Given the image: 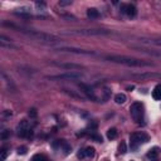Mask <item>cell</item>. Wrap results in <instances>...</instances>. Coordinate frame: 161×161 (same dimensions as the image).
I'll return each mask as SVG.
<instances>
[{
  "label": "cell",
  "mask_w": 161,
  "mask_h": 161,
  "mask_svg": "<svg viewBox=\"0 0 161 161\" xmlns=\"http://www.w3.org/2000/svg\"><path fill=\"white\" fill-rule=\"evenodd\" d=\"M85 155H86V157H93L94 156V149L91 147V146L86 147L85 149Z\"/></svg>",
  "instance_id": "17"
},
{
  "label": "cell",
  "mask_w": 161,
  "mask_h": 161,
  "mask_svg": "<svg viewBox=\"0 0 161 161\" xmlns=\"http://www.w3.org/2000/svg\"><path fill=\"white\" fill-rule=\"evenodd\" d=\"M137 51L142 52V53H146V54H150V55H153V57H159L161 58V52H155V51H149V49H141V48H136Z\"/></svg>",
  "instance_id": "15"
},
{
  "label": "cell",
  "mask_w": 161,
  "mask_h": 161,
  "mask_svg": "<svg viewBox=\"0 0 161 161\" xmlns=\"http://www.w3.org/2000/svg\"><path fill=\"white\" fill-rule=\"evenodd\" d=\"M64 34H76V36H110V30L104 29H72L64 32Z\"/></svg>",
  "instance_id": "3"
},
{
  "label": "cell",
  "mask_w": 161,
  "mask_h": 161,
  "mask_svg": "<svg viewBox=\"0 0 161 161\" xmlns=\"http://www.w3.org/2000/svg\"><path fill=\"white\" fill-rule=\"evenodd\" d=\"M91 137H92L93 140H96L97 142H102V137H101V136H98V135H92Z\"/></svg>",
  "instance_id": "26"
},
{
  "label": "cell",
  "mask_w": 161,
  "mask_h": 161,
  "mask_svg": "<svg viewBox=\"0 0 161 161\" xmlns=\"http://www.w3.org/2000/svg\"><path fill=\"white\" fill-rule=\"evenodd\" d=\"M33 161H48V160H47V157L44 155H40V153H38V155L33 156Z\"/></svg>",
  "instance_id": "20"
},
{
  "label": "cell",
  "mask_w": 161,
  "mask_h": 161,
  "mask_svg": "<svg viewBox=\"0 0 161 161\" xmlns=\"http://www.w3.org/2000/svg\"><path fill=\"white\" fill-rule=\"evenodd\" d=\"M18 153H19V155H20V153H22V155L26 153V147H25V146H22V147H19V149H18Z\"/></svg>",
  "instance_id": "25"
},
{
  "label": "cell",
  "mask_w": 161,
  "mask_h": 161,
  "mask_svg": "<svg viewBox=\"0 0 161 161\" xmlns=\"http://www.w3.org/2000/svg\"><path fill=\"white\" fill-rule=\"evenodd\" d=\"M55 51L69 52V53H76V54H86V55L94 54L93 51H85V49H79V48H73V47H60V48H55Z\"/></svg>",
  "instance_id": "7"
},
{
  "label": "cell",
  "mask_w": 161,
  "mask_h": 161,
  "mask_svg": "<svg viewBox=\"0 0 161 161\" xmlns=\"http://www.w3.org/2000/svg\"><path fill=\"white\" fill-rule=\"evenodd\" d=\"M107 137H108L110 140L116 138V137H117V130H116V128H110V130L107 131Z\"/></svg>",
  "instance_id": "18"
},
{
  "label": "cell",
  "mask_w": 161,
  "mask_h": 161,
  "mask_svg": "<svg viewBox=\"0 0 161 161\" xmlns=\"http://www.w3.org/2000/svg\"><path fill=\"white\" fill-rule=\"evenodd\" d=\"M6 26H11L14 29H18V32L25 34V36L30 37L33 39H36L38 42H45V43H57V42H60V38L54 36V34H49V33H44V32H39V30H33V29H25V28H20L14 24H9V23H3Z\"/></svg>",
  "instance_id": "1"
},
{
  "label": "cell",
  "mask_w": 161,
  "mask_h": 161,
  "mask_svg": "<svg viewBox=\"0 0 161 161\" xmlns=\"http://www.w3.org/2000/svg\"><path fill=\"white\" fill-rule=\"evenodd\" d=\"M18 127H20V128H29V125H28V121L23 120L22 122L19 123V126H18Z\"/></svg>",
  "instance_id": "23"
},
{
  "label": "cell",
  "mask_w": 161,
  "mask_h": 161,
  "mask_svg": "<svg viewBox=\"0 0 161 161\" xmlns=\"http://www.w3.org/2000/svg\"><path fill=\"white\" fill-rule=\"evenodd\" d=\"M157 155H159V149H157V147H153L152 150H150V151H149L147 157H149V159H156V157H157Z\"/></svg>",
  "instance_id": "16"
},
{
  "label": "cell",
  "mask_w": 161,
  "mask_h": 161,
  "mask_svg": "<svg viewBox=\"0 0 161 161\" xmlns=\"http://www.w3.org/2000/svg\"><path fill=\"white\" fill-rule=\"evenodd\" d=\"M79 88L82 89V92L85 93L88 98H91L92 101H97V97H96V94H94V92H93V89L91 88L89 86H87V85H85V83H79Z\"/></svg>",
  "instance_id": "9"
},
{
  "label": "cell",
  "mask_w": 161,
  "mask_h": 161,
  "mask_svg": "<svg viewBox=\"0 0 161 161\" xmlns=\"http://www.w3.org/2000/svg\"><path fill=\"white\" fill-rule=\"evenodd\" d=\"M28 115H29V117H30V118H36V117H37V115H38V112H37V110H36V108H30V110H29V112H28Z\"/></svg>",
  "instance_id": "22"
},
{
  "label": "cell",
  "mask_w": 161,
  "mask_h": 161,
  "mask_svg": "<svg viewBox=\"0 0 161 161\" xmlns=\"http://www.w3.org/2000/svg\"><path fill=\"white\" fill-rule=\"evenodd\" d=\"M136 78H161V74L156 72H145V73H135L132 74Z\"/></svg>",
  "instance_id": "10"
},
{
  "label": "cell",
  "mask_w": 161,
  "mask_h": 161,
  "mask_svg": "<svg viewBox=\"0 0 161 161\" xmlns=\"http://www.w3.org/2000/svg\"><path fill=\"white\" fill-rule=\"evenodd\" d=\"M126 100H127V97H126L125 93H118V94L115 96V101H116L117 104H122V103H125Z\"/></svg>",
  "instance_id": "14"
},
{
  "label": "cell",
  "mask_w": 161,
  "mask_h": 161,
  "mask_svg": "<svg viewBox=\"0 0 161 161\" xmlns=\"http://www.w3.org/2000/svg\"><path fill=\"white\" fill-rule=\"evenodd\" d=\"M8 153H9L8 149H3L2 150V155H0V161H5L6 156H8Z\"/></svg>",
  "instance_id": "21"
},
{
  "label": "cell",
  "mask_w": 161,
  "mask_h": 161,
  "mask_svg": "<svg viewBox=\"0 0 161 161\" xmlns=\"http://www.w3.org/2000/svg\"><path fill=\"white\" fill-rule=\"evenodd\" d=\"M77 156H78L79 159H83V157H86V155H85V150H81L78 153H77Z\"/></svg>",
  "instance_id": "27"
},
{
  "label": "cell",
  "mask_w": 161,
  "mask_h": 161,
  "mask_svg": "<svg viewBox=\"0 0 161 161\" xmlns=\"http://www.w3.org/2000/svg\"><path fill=\"white\" fill-rule=\"evenodd\" d=\"M152 97H153V100L161 101V85L155 86V88L152 91Z\"/></svg>",
  "instance_id": "12"
},
{
  "label": "cell",
  "mask_w": 161,
  "mask_h": 161,
  "mask_svg": "<svg viewBox=\"0 0 161 161\" xmlns=\"http://www.w3.org/2000/svg\"><path fill=\"white\" fill-rule=\"evenodd\" d=\"M55 66H58L60 68H66V69H71V71H74V69H83L85 67L81 64H74V63H54Z\"/></svg>",
  "instance_id": "11"
},
{
  "label": "cell",
  "mask_w": 161,
  "mask_h": 161,
  "mask_svg": "<svg viewBox=\"0 0 161 161\" xmlns=\"http://www.w3.org/2000/svg\"><path fill=\"white\" fill-rule=\"evenodd\" d=\"M121 11L125 13L128 18H135L137 14V9L134 4H122L121 5Z\"/></svg>",
  "instance_id": "8"
},
{
  "label": "cell",
  "mask_w": 161,
  "mask_h": 161,
  "mask_svg": "<svg viewBox=\"0 0 161 161\" xmlns=\"http://www.w3.org/2000/svg\"><path fill=\"white\" fill-rule=\"evenodd\" d=\"M87 17L91 18V19H96V18L100 17V13H98V10H97L96 8H89L87 10Z\"/></svg>",
  "instance_id": "13"
},
{
  "label": "cell",
  "mask_w": 161,
  "mask_h": 161,
  "mask_svg": "<svg viewBox=\"0 0 161 161\" xmlns=\"http://www.w3.org/2000/svg\"><path fill=\"white\" fill-rule=\"evenodd\" d=\"M48 79H52V81H62V79H78L82 78V73L81 72H64V73H60V74H55V76H48L47 77Z\"/></svg>",
  "instance_id": "6"
},
{
  "label": "cell",
  "mask_w": 161,
  "mask_h": 161,
  "mask_svg": "<svg viewBox=\"0 0 161 161\" xmlns=\"http://www.w3.org/2000/svg\"><path fill=\"white\" fill-rule=\"evenodd\" d=\"M118 152H120V153H126V152H127V146H126V142L121 141L120 146H118Z\"/></svg>",
  "instance_id": "19"
},
{
  "label": "cell",
  "mask_w": 161,
  "mask_h": 161,
  "mask_svg": "<svg viewBox=\"0 0 161 161\" xmlns=\"http://www.w3.org/2000/svg\"><path fill=\"white\" fill-rule=\"evenodd\" d=\"M10 136V131L9 130H5V131H3V134H2V140H5V138H8Z\"/></svg>",
  "instance_id": "24"
},
{
  "label": "cell",
  "mask_w": 161,
  "mask_h": 161,
  "mask_svg": "<svg viewBox=\"0 0 161 161\" xmlns=\"http://www.w3.org/2000/svg\"><path fill=\"white\" fill-rule=\"evenodd\" d=\"M130 113H131V117L134 118V121H136L137 123H141L144 121V106H142V103H140V102L132 103L131 107H130Z\"/></svg>",
  "instance_id": "4"
},
{
  "label": "cell",
  "mask_w": 161,
  "mask_h": 161,
  "mask_svg": "<svg viewBox=\"0 0 161 161\" xmlns=\"http://www.w3.org/2000/svg\"><path fill=\"white\" fill-rule=\"evenodd\" d=\"M130 141H131V150H136L140 145L149 141V136L144 134V132H136V134H132L130 136Z\"/></svg>",
  "instance_id": "5"
},
{
  "label": "cell",
  "mask_w": 161,
  "mask_h": 161,
  "mask_svg": "<svg viewBox=\"0 0 161 161\" xmlns=\"http://www.w3.org/2000/svg\"><path fill=\"white\" fill-rule=\"evenodd\" d=\"M72 2H59V5L60 6H66V5H71Z\"/></svg>",
  "instance_id": "28"
},
{
  "label": "cell",
  "mask_w": 161,
  "mask_h": 161,
  "mask_svg": "<svg viewBox=\"0 0 161 161\" xmlns=\"http://www.w3.org/2000/svg\"><path fill=\"white\" fill-rule=\"evenodd\" d=\"M104 59L108 60V62L118 63V64L128 66V67H150V66H153V63L145 62V60L136 59V58H131V57H126V55H107V57H104Z\"/></svg>",
  "instance_id": "2"
}]
</instances>
